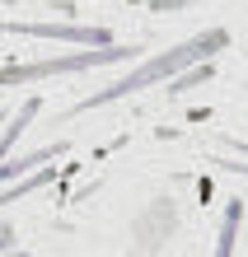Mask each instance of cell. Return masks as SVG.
Here are the masks:
<instances>
[{
    "instance_id": "6da1fadb",
    "label": "cell",
    "mask_w": 248,
    "mask_h": 257,
    "mask_svg": "<svg viewBox=\"0 0 248 257\" xmlns=\"http://www.w3.org/2000/svg\"><path fill=\"white\" fill-rule=\"evenodd\" d=\"M225 47H229V33H225V28H206V33L178 42L174 52H159V56H150V61H141L136 70L122 75L117 84H108V89H99V94H89L85 103H75L70 117H80V112H89V108H103V103H113V98L141 94V89H150V84H164V80H174V75H183L188 66H206L211 56L225 52Z\"/></svg>"
},
{
    "instance_id": "7a4b0ae2",
    "label": "cell",
    "mask_w": 248,
    "mask_h": 257,
    "mask_svg": "<svg viewBox=\"0 0 248 257\" xmlns=\"http://www.w3.org/2000/svg\"><path fill=\"white\" fill-rule=\"evenodd\" d=\"M141 56V42H103L94 52H70V56H47V61H28V66H5L0 70V89H14V84H33V80H47V75H70V70H94V66H117V61H131Z\"/></svg>"
},
{
    "instance_id": "3957f363",
    "label": "cell",
    "mask_w": 248,
    "mask_h": 257,
    "mask_svg": "<svg viewBox=\"0 0 248 257\" xmlns=\"http://www.w3.org/2000/svg\"><path fill=\"white\" fill-rule=\"evenodd\" d=\"M5 33H24V38H56V42H80V47H103L108 28H80V24H0Z\"/></svg>"
},
{
    "instance_id": "277c9868",
    "label": "cell",
    "mask_w": 248,
    "mask_h": 257,
    "mask_svg": "<svg viewBox=\"0 0 248 257\" xmlns=\"http://www.w3.org/2000/svg\"><path fill=\"white\" fill-rule=\"evenodd\" d=\"M38 108H42V103H38V98H28L24 108H19V117H14V126H5V136H0V164H5V155L14 150V141H19V136L28 131V122L38 117Z\"/></svg>"
},
{
    "instance_id": "5b68a950",
    "label": "cell",
    "mask_w": 248,
    "mask_h": 257,
    "mask_svg": "<svg viewBox=\"0 0 248 257\" xmlns=\"http://www.w3.org/2000/svg\"><path fill=\"white\" fill-rule=\"evenodd\" d=\"M239 220H243V210L239 201L225 210V220H220V234H215V257H234V234H239Z\"/></svg>"
},
{
    "instance_id": "8992f818",
    "label": "cell",
    "mask_w": 248,
    "mask_h": 257,
    "mask_svg": "<svg viewBox=\"0 0 248 257\" xmlns=\"http://www.w3.org/2000/svg\"><path fill=\"white\" fill-rule=\"evenodd\" d=\"M42 183H52V169H38L33 178H24V183H14L10 192H0V206H14L19 196H28V192H38Z\"/></svg>"
},
{
    "instance_id": "52a82bcc",
    "label": "cell",
    "mask_w": 248,
    "mask_h": 257,
    "mask_svg": "<svg viewBox=\"0 0 248 257\" xmlns=\"http://www.w3.org/2000/svg\"><path fill=\"white\" fill-rule=\"evenodd\" d=\"M56 155H66V145H52V150H38V155H28V159H14V164H0V178H14V173H24L28 164H42V159H56Z\"/></svg>"
},
{
    "instance_id": "ba28073f",
    "label": "cell",
    "mask_w": 248,
    "mask_h": 257,
    "mask_svg": "<svg viewBox=\"0 0 248 257\" xmlns=\"http://www.w3.org/2000/svg\"><path fill=\"white\" fill-rule=\"evenodd\" d=\"M145 5H150L154 14H164V10H183V5H192V0H145Z\"/></svg>"
},
{
    "instance_id": "9c48e42d",
    "label": "cell",
    "mask_w": 248,
    "mask_h": 257,
    "mask_svg": "<svg viewBox=\"0 0 248 257\" xmlns=\"http://www.w3.org/2000/svg\"><path fill=\"white\" fill-rule=\"evenodd\" d=\"M10 243H14V224H0V252H5Z\"/></svg>"
},
{
    "instance_id": "30bf717a",
    "label": "cell",
    "mask_w": 248,
    "mask_h": 257,
    "mask_svg": "<svg viewBox=\"0 0 248 257\" xmlns=\"http://www.w3.org/2000/svg\"><path fill=\"white\" fill-rule=\"evenodd\" d=\"M234 150H239V155H248V145H234Z\"/></svg>"
}]
</instances>
